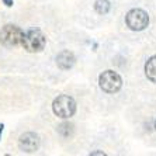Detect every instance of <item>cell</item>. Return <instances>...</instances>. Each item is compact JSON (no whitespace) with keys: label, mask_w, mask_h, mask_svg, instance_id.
<instances>
[{"label":"cell","mask_w":156,"mask_h":156,"mask_svg":"<svg viewBox=\"0 0 156 156\" xmlns=\"http://www.w3.org/2000/svg\"><path fill=\"white\" fill-rule=\"evenodd\" d=\"M21 45L30 54L41 52L47 45V37L44 35V33L40 30H28L23 35Z\"/></svg>","instance_id":"obj_1"},{"label":"cell","mask_w":156,"mask_h":156,"mask_svg":"<svg viewBox=\"0 0 156 156\" xmlns=\"http://www.w3.org/2000/svg\"><path fill=\"white\" fill-rule=\"evenodd\" d=\"M52 111L59 118L68 120V118L73 117V114L76 113V101L70 96L61 94L55 98L54 103H52Z\"/></svg>","instance_id":"obj_2"},{"label":"cell","mask_w":156,"mask_h":156,"mask_svg":"<svg viewBox=\"0 0 156 156\" xmlns=\"http://www.w3.org/2000/svg\"><path fill=\"white\" fill-rule=\"evenodd\" d=\"M98 84L103 91L108 94H114L117 91H120V89L122 87V79L114 70H104L98 76Z\"/></svg>","instance_id":"obj_3"},{"label":"cell","mask_w":156,"mask_h":156,"mask_svg":"<svg viewBox=\"0 0 156 156\" xmlns=\"http://www.w3.org/2000/svg\"><path fill=\"white\" fill-rule=\"evenodd\" d=\"M23 35H24V33H23V30L20 27L7 24V26H4L0 30V44L7 48L17 47V45L21 44Z\"/></svg>","instance_id":"obj_4"},{"label":"cell","mask_w":156,"mask_h":156,"mask_svg":"<svg viewBox=\"0 0 156 156\" xmlns=\"http://www.w3.org/2000/svg\"><path fill=\"white\" fill-rule=\"evenodd\" d=\"M125 23L132 31H142L149 24V16L142 9H132L125 16Z\"/></svg>","instance_id":"obj_5"},{"label":"cell","mask_w":156,"mask_h":156,"mask_svg":"<svg viewBox=\"0 0 156 156\" xmlns=\"http://www.w3.org/2000/svg\"><path fill=\"white\" fill-rule=\"evenodd\" d=\"M18 148L26 153H34L40 148V136L34 132H26L18 139Z\"/></svg>","instance_id":"obj_6"},{"label":"cell","mask_w":156,"mask_h":156,"mask_svg":"<svg viewBox=\"0 0 156 156\" xmlns=\"http://www.w3.org/2000/svg\"><path fill=\"white\" fill-rule=\"evenodd\" d=\"M75 61H76V58H75V55L70 51H62V52H59L58 56H56V65H58V68H61L62 70L70 69V68L75 65Z\"/></svg>","instance_id":"obj_7"},{"label":"cell","mask_w":156,"mask_h":156,"mask_svg":"<svg viewBox=\"0 0 156 156\" xmlns=\"http://www.w3.org/2000/svg\"><path fill=\"white\" fill-rule=\"evenodd\" d=\"M145 75L152 83H156V55L151 56L145 63Z\"/></svg>","instance_id":"obj_8"},{"label":"cell","mask_w":156,"mask_h":156,"mask_svg":"<svg viewBox=\"0 0 156 156\" xmlns=\"http://www.w3.org/2000/svg\"><path fill=\"white\" fill-rule=\"evenodd\" d=\"M111 9V4H110L108 0H96L94 3V10L98 14H107Z\"/></svg>","instance_id":"obj_9"},{"label":"cell","mask_w":156,"mask_h":156,"mask_svg":"<svg viewBox=\"0 0 156 156\" xmlns=\"http://www.w3.org/2000/svg\"><path fill=\"white\" fill-rule=\"evenodd\" d=\"M58 132L62 135V136H65V138L70 136V135L73 134V124H70V122H62L61 125L58 127Z\"/></svg>","instance_id":"obj_10"},{"label":"cell","mask_w":156,"mask_h":156,"mask_svg":"<svg viewBox=\"0 0 156 156\" xmlns=\"http://www.w3.org/2000/svg\"><path fill=\"white\" fill-rule=\"evenodd\" d=\"M3 3L7 6V7H11L13 6V0H3Z\"/></svg>","instance_id":"obj_11"},{"label":"cell","mask_w":156,"mask_h":156,"mask_svg":"<svg viewBox=\"0 0 156 156\" xmlns=\"http://www.w3.org/2000/svg\"><path fill=\"white\" fill-rule=\"evenodd\" d=\"M90 155H91V156H94V155H103V156H105V153L101 152V151H96V152H91Z\"/></svg>","instance_id":"obj_12"},{"label":"cell","mask_w":156,"mask_h":156,"mask_svg":"<svg viewBox=\"0 0 156 156\" xmlns=\"http://www.w3.org/2000/svg\"><path fill=\"white\" fill-rule=\"evenodd\" d=\"M3 129H4V125L0 124V139H2V134H3Z\"/></svg>","instance_id":"obj_13"},{"label":"cell","mask_w":156,"mask_h":156,"mask_svg":"<svg viewBox=\"0 0 156 156\" xmlns=\"http://www.w3.org/2000/svg\"><path fill=\"white\" fill-rule=\"evenodd\" d=\"M153 128H155V131H156V120L153 121Z\"/></svg>","instance_id":"obj_14"}]
</instances>
